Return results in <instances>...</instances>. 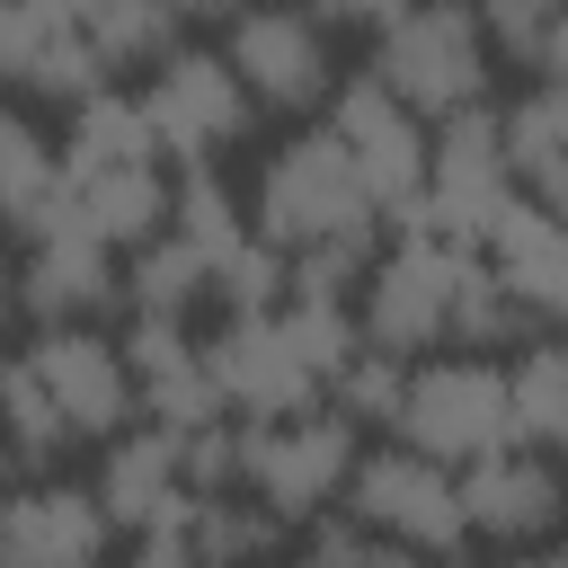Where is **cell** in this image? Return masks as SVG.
I'll use <instances>...</instances> for the list:
<instances>
[{
    "mask_svg": "<svg viewBox=\"0 0 568 568\" xmlns=\"http://www.w3.org/2000/svg\"><path fill=\"white\" fill-rule=\"evenodd\" d=\"M0 453H9V470H53L62 453H71V426H62V408L44 399V382L9 355L0 364Z\"/></svg>",
    "mask_w": 568,
    "mask_h": 568,
    "instance_id": "obj_28",
    "label": "cell"
},
{
    "mask_svg": "<svg viewBox=\"0 0 568 568\" xmlns=\"http://www.w3.org/2000/svg\"><path fill=\"white\" fill-rule=\"evenodd\" d=\"M204 346V382L222 399V417L240 426H266V417H293V408H320V373L284 346L275 311H222Z\"/></svg>",
    "mask_w": 568,
    "mask_h": 568,
    "instance_id": "obj_10",
    "label": "cell"
},
{
    "mask_svg": "<svg viewBox=\"0 0 568 568\" xmlns=\"http://www.w3.org/2000/svg\"><path fill=\"white\" fill-rule=\"evenodd\" d=\"M275 293H284V257L266 240H231L213 257V284H204L213 311H275Z\"/></svg>",
    "mask_w": 568,
    "mask_h": 568,
    "instance_id": "obj_31",
    "label": "cell"
},
{
    "mask_svg": "<svg viewBox=\"0 0 568 568\" xmlns=\"http://www.w3.org/2000/svg\"><path fill=\"white\" fill-rule=\"evenodd\" d=\"M364 71H373L408 115H426V124L453 115V106H479L488 80H497L470 0H408V9H390V18L373 27V62H364Z\"/></svg>",
    "mask_w": 568,
    "mask_h": 568,
    "instance_id": "obj_2",
    "label": "cell"
},
{
    "mask_svg": "<svg viewBox=\"0 0 568 568\" xmlns=\"http://www.w3.org/2000/svg\"><path fill=\"white\" fill-rule=\"evenodd\" d=\"M497 160H506L515 195L559 204V186H568V98H559V80H524L497 106Z\"/></svg>",
    "mask_w": 568,
    "mask_h": 568,
    "instance_id": "obj_20",
    "label": "cell"
},
{
    "mask_svg": "<svg viewBox=\"0 0 568 568\" xmlns=\"http://www.w3.org/2000/svg\"><path fill=\"white\" fill-rule=\"evenodd\" d=\"M9 328H18V302H9V284H0V364H9Z\"/></svg>",
    "mask_w": 568,
    "mask_h": 568,
    "instance_id": "obj_37",
    "label": "cell"
},
{
    "mask_svg": "<svg viewBox=\"0 0 568 568\" xmlns=\"http://www.w3.org/2000/svg\"><path fill=\"white\" fill-rule=\"evenodd\" d=\"M71 27L89 36V53L115 71H151L169 44H178V9L169 0H71Z\"/></svg>",
    "mask_w": 568,
    "mask_h": 568,
    "instance_id": "obj_27",
    "label": "cell"
},
{
    "mask_svg": "<svg viewBox=\"0 0 568 568\" xmlns=\"http://www.w3.org/2000/svg\"><path fill=\"white\" fill-rule=\"evenodd\" d=\"M142 124H151V151L186 169V160L240 151L257 106H248V89L231 80V62L213 44H169L151 62V80H142Z\"/></svg>",
    "mask_w": 568,
    "mask_h": 568,
    "instance_id": "obj_7",
    "label": "cell"
},
{
    "mask_svg": "<svg viewBox=\"0 0 568 568\" xmlns=\"http://www.w3.org/2000/svg\"><path fill=\"white\" fill-rule=\"evenodd\" d=\"M470 275V248L453 240H426V231H390L373 248V266L355 275V337L417 364V355H444L453 346V293Z\"/></svg>",
    "mask_w": 568,
    "mask_h": 568,
    "instance_id": "obj_3",
    "label": "cell"
},
{
    "mask_svg": "<svg viewBox=\"0 0 568 568\" xmlns=\"http://www.w3.org/2000/svg\"><path fill=\"white\" fill-rule=\"evenodd\" d=\"M248 240H266L275 257H311V248H373L382 240V213L373 195L355 186L346 151L328 124H302L293 142H275L248 178Z\"/></svg>",
    "mask_w": 568,
    "mask_h": 568,
    "instance_id": "obj_1",
    "label": "cell"
},
{
    "mask_svg": "<svg viewBox=\"0 0 568 568\" xmlns=\"http://www.w3.org/2000/svg\"><path fill=\"white\" fill-rule=\"evenodd\" d=\"M62 222V160L53 142L0 98V240H36Z\"/></svg>",
    "mask_w": 568,
    "mask_h": 568,
    "instance_id": "obj_22",
    "label": "cell"
},
{
    "mask_svg": "<svg viewBox=\"0 0 568 568\" xmlns=\"http://www.w3.org/2000/svg\"><path fill=\"white\" fill-rule=\"evenodd\" d=\"M462 488V532L470 541H497V550H524V541H550L559 515H568V488H559V462L532 453V444H497L479 462L453 470Z\"/></svg>",
    "mask_w": 568,
    "mask_h": 568,
    "instance_id": "obj_13",
    "label": "cell"
},
{
    "mask_svg": "<svg viewBox=\"0 0 568 568\" xmlns=\"http://www.w3.org/2000/svg\"><path fill=\"white\" fill-rule=\"evenodd\" d=\"M9 488H18V470H9V453H0V497H9Z\"/></svg>",
    "mask_w": 568,
    "mask_h": 568,
    "instance_id": "obj_38",
    "label": "cell"
},
{
    "mask_svg": "<svg viewBox=\"0 0 568 568\" xmlns=\"http://www.w3.org/2000/svg\"><path fill=\"white\" fill-rule=\"evenodd\" d=\"M320 106H328V133H337L355 186H364L373 213L390 222V213L426 186V115H408L373 71H337V89H328Z\"/></svg>",
    "mask_w": 568,
    "mask_h": 568,
    "instance_id": "obj_9",
    "label": "cell"
},
{
    "mask_svg": "<svg viewBox=\"0 0 568 568\" xmlns=\"http://www.w3.org/2000/svg\"><path fill=\"white\" fill-rule=\"evenodd\" d=\"M497 568H568L550 541H524V550H497Z\"/></svg>",
    "mask_w": 568,
    "mask_h": 568,
    "instance_id": "obj_35",
    "label": "cell"
},
{
    "mask_svg": "<svg viewBox=\"0 0 568 568\" xmlns=\"http://www.w3.org/2000/svg\"><path fill=\"white\" fill-rule=\"evenodd\" d=\"M470 18H479L488 62L524 71V80H559V53H568V0H470Z\"/></svg>",
    "mask_w": 568,
    "mask_h": 568,
    "instance_id": "obj_26",
    "label": "cell"
},
{
    "mask_svg": "<svg viewBox=\"0 0 568 568\" xmlns=\"http://www.w3.org/2000/svg\"><path fill=\"white\" fill-rule=\"evenodd\" d=\"M71 124H62V142H53V160L62 169H115V160H160L151 151V124H142V98L133 89H89L80 106H62Z\"/></svg>",
    "mask_w": 568,
    "mask_h": 568,
    "instance_id": "obj_25",
    "label": "cell"
},
{
    "mask_svg": "<svg viewBox=\"0 0 568 568\" xmlns=\"http://www.w3.org/2000/svg\"><path fill=\"white\" fill-rule=\"evenodd\" d=\"M497 373H506V435L532 444V453H559V444H568V346L541 328V337H524L515 364H497Z\"/></svg>",
    "mask_w": 568,
    "mask_h": 568,
    "instance_id": "obj_23",
    "label": "cell"
},
{
    "mask_svg": "<svg viewBox=\"0 0 568 568\" xmlns=\"http://www.w3.org/2000/svg\"><path fill=\"white\" fill-rule=\"evenodd\" d=\"M390 435H399L408 453L444 462V470L515 444V435H506V373H497V355H453V346H444V355H417V364L399 373Z\"/></svg>",
    "mask_w": 568,
    "mask_h": 568,
    "instance_id": "obj_4",
    "label": "cell"
},
{
    "mask_svg": "<svg viewBox=\"0 0 568 568\" xmlns=\"http://www.w3.org/2000/svg\"><path fill=\"white\" fill-rule=\"evenodd\" d=\"M364 453V426H346L328 399L320 408H293V417H266V426H240V488L257 506H275L284 524L337 506L346 470Z\"/></svg>",
    "mask_w": 568,
    "mask_h": 568,
    "instance_id": "obj_5",
    "label": "cell"
},
{
    "mask_svg": "<svg viewBox=\"0 0 568 568\" xmlns=\"http://www.w3.org/2000/svg\"><path fill=\"white\" fill-rule=\"evenodd\" d=\"M337 515L364 524L373 541H408V550H462V488L444 462L408 453V444H373L355 453L346 488H337Z\"/></svg>",
    "mask_w": 568,
    "mask_h": 568,
    "instance_id": "obj_8",
    "label": "cell"
},
{
    "mask_svg": "<svg viewBox=\"0 0 568 568\" xmlns=\"http://www.w3.org/2000/svg\"><path fill=\"white\" fill-rule=\"evenodd\" d=\"M115 275H124V311H142V320H195L204 284H213V257L186 248L178 231H151L142 248H124Z\"/></svg>",
    "mask_w": 568,
    "mask_h": 568,
    "instance_id": "obj_24",
    "label": "cell"
},
{
    "mask_svg": "<svg viewBox=\"0 0 568 568\" xmlns=\"http://www.w3.org/2000/svg\"><path fill=\"white\" fill-rule=\"evenodd\" d=\"M178 532H186L195 568H266L293 524H284L275 506H257L248 488H204V497H186Z\"/></svg>",
    "mask_w": 568,
    "mask_h": 568,
    "instance_id": "obj_21",
    "label": "cell"
},
{
    "mask_svg": "<svg viewBox=\"0 0 568 568\" xmlns=\"http://www.w3.org/2000/svg\"><path fill=\"white\" fill-rule=\"evenodd\" d=\"M18 364H27V373L44 382V399L62 408L71 444H106L115 426H133V373H124V355H115V337H106L98 320L36 328V346H27Z\"/></svg>",
    "mask_w": 568,
    "mask_h": 568,
    "instance_id": "obj_11",
    "label": "cell"
},
{
    "mask_svg": "<svg viewBox=\"0 0 568 568\" xmlns=\"http://www.w3.org/2000/svg\"><path fill=\"white\" fill-rule=\"evenodd\" d=\"M169 9H178V27H186V18H213V27H222V18H240L248 0H169Z\"/></svg>",
    "mask_w": 568,
    "mask_h": 568,
    "instance_id": "obj_36",
    "label": "cell"
},
{
    "mask_svg": "<svg viewBox=\"0 0 568 568\" xmlns=\"http://www.w3.org/2000/svg\"><path fill=\"white\" fill-rule=\"evenodd\" d=\"M364 568H462V550H408V541H373Z\"/></svg>",
    "mask_w": 568,
    "mask_h": 568,
    "instance_id": "obj_34",
    "label": "cell"
},
{
    "mask_svg": "<svg viewBox=\"0 0 568 568\" xmlns=\"http://www.w3.org/2000/svg\"><path fill=\"white\" fill-rule=\"evenodd\" d=\"M62 222L89 231L98 248H142L169 222V169L160 160H115V169H62Z\"/></svg>",
    "mask_w": 568,
    "mask_h": 568,
    "instance_id": "obj_19",
    "label": "cell"
},
{
    "mask_svg": "<svg viewBox=\"0 0 568 568\" xmlns=\"http://www.w3.org/2000/svg\"><path fill=\"white\" fill-rule=\"evenodd\" d=\"M115 559V524L89 497V479L36 470L27 488L0 497V568H106Z\"/></svg>",
    "mask_w": 568,
    "mask_h": 568,
    "instance_id": "obj_12",
    "label": "cell"
},
{
    "mask_svg": "<svg viewBox=\"0 0 568 568\" xmlns=\"http://www.w3.org/2000/svg\"><path fill=\"white\" fill-rule=\"evenodd\" d=\"M160 231H178V240L204 248V257H222L231 240H248V213H240L222 160H186V169L169 178V222H160Z\"/></svg>",
    "mask_w": 568,
    "mask_h": 568,
    "instance_id": "obj_29",
    "label": "cell"
},
{
    "mask_svg": "<svg viewBox=\"0 0 568 568\" xmlns=\"http://www.w3.org/2000/svg\"><path fill=\"white\" fill-rule=\"evenodd\" d=\"M9 302L36 320V328H62V320H106L124 311V275H115V248H98L89 231L53 222L27 240V257L9 266Z\"/></svg>",
    "mask_w": 568,
    "mask_h": 568,
    "instance_id": "obj_15",
    "label": "cell"
},
{
    "mask_svg": "<svg viewBox=\"0 0 568 568\" xmlns=\"http://www.w3.org/2000/svg\"><path fill=\"white\" fill-rule=\"evenodd\" d=\"M399 373H408L399 355H382V346L355 337V346L337 355V373L320 382V399H328L346 426H390V408H399Z\"/></svg>",
    "mask_w": 568,
    "mask_h": 568,
    "instance_id": "obj_30",
    "label": "cell"
},
{
    "mask_svg": "<svg viewBox=\"0 0 568 568\" xmlns=\"http://www.w3.org/2000/svg\"><path fill=\"white\" fill-rule=\"evenodd\" d=\"M89 89H106V62L71 27V0H0V98L80 106Z\"/></svg>",
    "mask_w": 568,
    "mask_h": 568,
    "instance_id": "obj_14",
    "label": "cell"
},
{
    "mask_svg": "<svg viewBox=\"0 0 568 568\" xmlns=\"http://www.w3.org/2000/svg\"><path fill=\"white\" fill-rule=\"evenodd\" d=\"M302 9H311V18L328 27V36H337V27H355V36H373V27H382L390 9H408V0H302Z\"/></svg>",
    "mask_w": 568,
    "mask_h": 568,
    "instance_id": "obj_33",
    "label": "cell"
},
{
    "mask_svg": "<svg viewBox=\"0 0 568 568\" xmlns=\"http://www.w3.org/2000/svg\"><path fill=\"white\" fill-rule=\"evenodd\" d=\"M222 62L257 115H311L337 89V44L302 0H248L240 18H222Z\"/></svg>",
    "mask_w": 568,
    "mask_h": 568,
    "instance_id": "obj_6",
    "label": "cell"
},
{
    "mask_svg": "<svg viewBox=\"0 0 568 568\" xmlns=\"http://www.w3.org/2000/svg\"><path fill=\"white\" fill-rule=\"evenodd\" d=\"M89 497L106 506L115 532H142V524H178L186 515V470H178V435L169 426H115L106 453H98V479Z\"/></svg>",
    "mask_w": 568,
    "mask_h": 568,
    "instance_id": "obj_18",
    "label": "cell"
},
{
    "mask_svg": "<svg viewBox=\"0 0 568 568\" xmlns=\"http://www.w3.org/2000/svg\"><path fill=\"white\" fill-rule=\"evenodd\" d=\"M479 266L506 302H524L541 328H559L568 311V240H559V204H532V195H506L497 222L479 231Z\"/></svg>",
    "mask_w": 568,
    "mask_h": 568,
    "instance_id": "obj_17",
    "label": "cell"
},
{
    "mask_svg": "<svg viewBox=\"0 0 568 568\" xmlns=\"http://www.w3.org/2000/svg\"><path fill=\"white\" fill-rule=\"evenodd\" d=\"M115 355H124V373H133V417H142V426L186 435V426L222 417V399H213V382H204V346H195L186 320H142V311H124Z\"/></svg>",
    "mask_w": 568,
    "mask_h": 568,
    "instance_id": "obj_16",
    "label": "cell"
},
{
    "mask_svg": "<svg viewBox=\"0 0 568 568\" xmlns=\"http://www.w3.org/2000/svg\"><path fill=\"white\" fill-rule=\"evenodd\" d=\"M106 568H195V550H186V532H178V524H142V532H133V550H124V559H106Z\"/></svg>",
    "mask_w": 568,
    "mask_h": 568,
    "instance_id": "obj_32",
    "label": "cell"
}]
</instances>
